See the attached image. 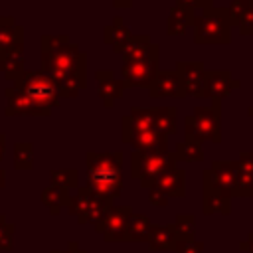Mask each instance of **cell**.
Masks as SVG:
<instances>
[{"mask_svg": "<svg viewBox=\"0 0 253 253\" xmlns=\"http://www.w3.org/2000/svg\"><path fill=\"white\" fill-rule=\"evenodd\" d=\"M42 71L51 79L77 75L87 79V53L69 42L67 34L42 36Z\"/></svg>", "mask_w": 253, "mask_h": 253, "instance_id": "1", "label": "cell"}, {"mask_svg": "<svg viewBox=\"0 0 253 253\" xmlns=\"http://www.w3.org/2000/svg\"><path fill=\"white\" fill-rule=\"evenodd\" d=\"M87 188L101 198L113 200L123 190V152H87Z\"/></svg>", "mask_w": 253, "mask_h": 253, "instance_id": "2", "label": "cell"}, {"mask_svg": "<svg viewBox=\"0 0 253 253\" xmlns=\"http://www.w3.org/2000/svg\"><path fill=\"white\" fill-rule=\"evenodd\" d=\"M186 140L192 142H221V101H211L210 107H196L184 117Z\"/></svg>", "mask_w": 253, "mask_h": 253, "instance_id": "3", "label": "cell"}, {"mask_svg": "<svg viewBox=\"0 0 253 253\" xmlns=\"http://www.w3.org/2000/svg\"><path fill=\"white\" fill-rule=\"evenodd\" d=\"M178 168V158L174 150L168 152H138L130 154V176L140 182L142 188L150 190L160 176Z\"/></svg>", "mask_w": 253, "mask_h": 253, "instance_id": "4", "label": "cell"}, {"mask_svg": "<svg viewBox=\"0 0 253 253\" xmlns=\"http://www.w3.org/2000/svg\"><path fill=\"white\" fill-rule=\"evenodd\" d=\"M231 28L227 8H206L194 20V42L227 45L231 42Z\"/></svg>", "mask_w": 253, "mask_h": 253, "instance_id": "5", "label": "cell"}, {"mask_svg": "<svg viewBox=\"0 0 253 253\" xmlns=\"http://www.w3.org/2000/svg\"><path fill=\"white\" fill-rule=\"evenodd\" d=\"M14 87L22 93H26L32 101H36L40 107H43L47 113H51L59 105V93L55 89V83L49 75H45L42 69L40 71H28L24 69L16 79Z\"/></svg>", "mask_w": 253, "mask_h": 253, "instance_id": "6", "label": "cell"}, {"mask_svg": "<svg viewBox=\"0 0 253 253\" xmlns=\"http://www.w3.org/2000/svg\"><path fill=\"white\" fill-rule=\"evenodd\" d=\"M158 63H160V45H156V43L150 45V49L144 57L134 59V61H125L123 63L125 87L126 89H132V87H146L148 89L152 79L160 71Z\"/></svg>", "mask_w": 253, "mask_h": 253, "instance_id": "7", "label": "cell"}, {"mask_svg": "<svg viewBox=\"0 0 253 253\" xmlns=\"http://www.w3.org/2000/svg\"><path fill=\"white\" fill-rule=\"evenodd\" d=\"M109 208H113V200L97 196L87 186L77 188V194L71 196L69 206H67L69 213L75 215L79 223H97Z\"/></svg>", "mask_w": 253, "mask_h": 253, "instance_id": "8", "label": "cell"}, {"mask_svg": "<svg viewBox=\"0 0 253 253\" xmlns=\"http://www.w3.org/2000/svg\"><path fill=\"white\" fill-rule=\"evenodd\" d=\"M132 215L130 206H113L95 223V229L103 233L105 241H126V227Z\"/></svg>", "mask_w": 253, "mask_h": 253, "instance_id": "9", "label": "cell"}, {"mask_svg": "<svg viewBox=\"0 0 253 253\" xmlns=\"http://www.w3.org/2000/svg\"><path fill=\"white\" fill-rule=\"evenodd\" d=\"M235 182H237V172L233 160H215L208 170H204V188L233 196Z\"/></svg>", "mask_w": 253, "mask_h": 253, "instance_id": "10", "label": "cell"}, {"mask_svg": "<svg viewBox=\"0 0 253 253\" xmlns=\"http://www.w3.org/2000/svg\"><path fill=\"white\" fill-rule=\"evenodd\" d=\"M184 97H204V75H206V67L202 61H178L174 67Z\"/></svg>", "mask_w": 253, "mask_h": 253, "instance_id": "11", "label": "cell"}, {"mask_svg": "<svg viewBox=\"0 0 253 253\" xmlns=\"http://www.w3.org/2000/svg\"><path fill=\"white\" fill-rule=\"evenodd\" d=\"M241 83L233 79L229 69H206L204 75V97L211 101H221L231 95L233 89H239Z\"/></svg>", "mask_w": 253, "mask_h": 253, "instance_id": "12", "label": "cell"}, {"mask_svg": "<svg viewBox=\"0 0 253 253\" xmlns=\"http://www.w3.org/2000/svg\"><path fill=\"white\" fill-rule=\"evenodd\" d=\"M123 142L130 144L138 152H168V136L160 134L158 130H144V132H132V130H121Z\"/></svg>", "mask_w": 253, "mask_h": 253, "instance_id": "13", "label": "cell"}, {"mask_svg": "<svg viewBox=\"0 0 253 253\" xmlns=\"http://www.w3.org/2000/svg\"><path fill=\"white\" fill-rule=\"evenodd\" d=\"M4 95H6V101H8V105H6V115L8 117H16V115H30V117H47V115H51V113H47L43 107H40L36 101H32L26 93H22V91H18L14 85L12 87H8L6 91H4Z\"/></svg>", "mask_w": 253, "mask_h": 253, "instance_id": "14", "label": "cell"}, {"mask_svg": "<svg viewBox=\"0 0 253 253\" xmlns=\"http://www.w3.org/2000/svg\"><path fill=\"white\" fill-rule=\"evenodd\" d=\"M95 79H97V95L101 97L103 105L107 109H111L115 105V101L121 99L126 89L123 79H117L111 69H97Z\"/></svg>", "mask_w": 253, "mask_h": 253, "instance_id": "15", "label": "cell"}, {"mask_svg": "<svg viewBox=\"0 0 253 253\" xmlns=\"http://www.w3.org/2000/svg\"><path fill=\"white\" fill-rule=\"evenodd\" d=\"M148 95L152 99H158V97L184 99V91H182V85H180L176 71L174 69H160L148 87Z\"/></svg>", "mask_w": 253, "mask_h": 253, "instance_id": "16", "label": "cell"}, {"mask_svg": "<svg viewBox=\"0 0 253 253\" xmlns=\"http://www.w3.org/2000/svg\"><path fill=\"white\" fill-rule=\"evenodd\" d=\"M103 40L107 45L113 47L115 53H123L128 45V42L132 40V32L123 24V18L121 16H115L113 22L109 26H105L103 30Z\"/></svg>", "mask_w": 253, "mask_h": 253, "instance_id": "17", "label": "cell"}, {"mask_svg": "<svg viewBox=\"0 0 253 253\" xmlns=\"http://www.w3.org/2000/svg\"><path fill=\"white\" fill-rule=\"evenodd\" d=\"M121 130H132V132L156 130L154 128V107L150 109L132 107L130 113L121 119Z\"/></svg>", "mask_w": 253, "mask_h": 253, "instance_id": "18", "label": "cell"}, {"mask_svg": "<svg viewBox=\"0 0 253 253\" xmlns=\"http://www.w3.org/2000/svg\"><path fill=\"white\" fill-rule=\"evenodd\" d=\"M146 241L152 251H174L180 237L174 225H152Z\"/></svg>", "mask_w": 253, "mask_h": 253, "instance_id": "19", "label": "cell"}, {"mask_svg": "<svg viewBox=\"0 0 253 253\" xmlns=\"http://www.w3.org/2000/svg\"><path fill=\"white\" fill-rule=\"evenodd\" d=\"M194 20H196L194 10L174 4L170 10V16L166 20V34L168 36H184L190 30V26H194Z\"/></svg>", "mask_w": 253, "mask_h": 253, "instance_id": "20", "label": "cell"}, {"mask_svg": "<svg viewBox=\"0 0 253 253\" xmlns=\"http://www.w3.org/2000/svg\"><path fill=\"white\" fill-rule=\"evenodd\" d=\"M24 43V28L12 16H0V53Z\"/></svg>", "mask_w": 253, "mask_h": 253, "instance_id": "21", "label": "cell"}, {"mask_svg": "<svg viewBox=\"0 0 253 253\" xmlns=\"http://www.w3.org/2000/svg\"><path fill=\"white\" fill-rule=\"evenodd\" d=\"M154 188L162 190L168 198H182L186 194V172L182 168H174L160 176Z\"/></svg>", "mask_w": 253, "mask_h": 253, "instance_id": "22", "label": "cell"}, {"mask_svg": "<svg viewBox=\"0 0 253 253\" xmlns=\"http://www.w3.org/2000/svg\"><path fill=\"white\" fill-rule=\"evenodd\" d=\"M24 71V43L8 49L6 53H0V73H4L6 79H16Z\"/></svg>", "mask_w": 253, "mask_h": 253, "instance_id": "23", "label": "cell"}, {"mask_svg": "<svg viewBox=\"0 0 253 253\" xmlns=\"http://www.w3.org/2000/svg\"><path fill=\"white\" fill-rule=\"evenodd\" d=\"M178 109L176 107H154V128L168 136L178 130Z\"/></svg>", "mask_w": 253, "mask_h": 253, "instance_id": "24", "label": "cell"}, {"mask_svg": "<svg viewBox=\"0 0 253 253\" xmlns=\"http://www.w3.org/2000/svg\"><path fill=\"white\" fill-rule=\"evenodd\" d=\"M231 211V196L221 194L217 190L204 188V213H223Z\"/></svg>", "mask_w": 253, "mask_h": 253, "instance_id": "25", "label": "cell"}, {"mask_svg": "<svg viewBox=\"0 0 253 253\" xmlns=\"http://www.w3.org/2000/svg\"><path fill=\"white\" fill-rule=\"evenodd\" d=\"M69 190H63V188H57V186H49L42 192V202L49 208V211L55 215L61 211L63 206H69Z\"/></svg>", "mask_w": 253, "mask_h": 253, "instance_id": "26", "label": "cell"}, {"mask_svg": "<svg viewBox=\"0 0 253 253\" xmlns=\"http://www.w3.org/2000/svg\"><path fill=\"white\" fill-rule=\"evenodd\" d=\"M150 227H152V223H150L148 215L132 213L128 219V227H126V241H146Z\"/></svg>", "mask_w": 253, "mask_h": 253, "instance_id": "27", "label": "cell"}, {"mask_svg": "<svg viewBox=\"0 0 253 253\" xmlns=\"http://www.w3.org/2000/svg\"><path fill=\"white\" fill-rule=\"evenodd\" d=\"M152 42H150V36L148 34H132V40L128 42L126 49L123 51V57L125 61H134V59H140L148 53Z\"/></svg>", "mask_w": 253, "mask_h": 253, "instance_id": "28", "label": "cell"}, {"mask_svg": "<svg viewBox=\"0 0 253 253\" xmlns=\"http://www.w3.org/2000/svg\"><path fill=\"white\" fill-rule=\"evenodd\" d=\"M174 154H176L178 160H184V162H200V160H204L202 144L192 142V140L178 142L176 148H174Z\"/></svg>", "mask_w": 253, "mask_h": 253, "instance_id": "29", "label": "cell"}, {"mask_svg": "<svg viewBox=\"0 0 253 253\" xmlns=\"http://www.w3.org/2000/svg\"><path fill=\"white\" fill-rule=\"evenodd\" d=\"M34 166V146L30 142L14 144V168L16 170H32Z\"/></svg>", "mask_w": 253, "mask_h": 253, "instance_id": "30", "label": "cell"}, {"mask_svg": "<svg viewBox=\"0 0 253 253\" xmlns=\"http://www.w3.org/2000/svg\"><path fill=\"white\" fill-rule=\"evenodd\" d=\"M51 186L63 188V190H73L77 188V170L75 168H59V170H51Z\"/></svg>", "mask_w": 253, "mask_h": 253, "instance_id": "31", "label": "cell"}, {"mask_svg": "<svg viewBox=\"0 0 253 253\" xmlns=\"http://www.w3.org/2000/svg\"><path fill=\"white\" fill-rule=\"evenodd\" d=\"M174 227L182 241H192L196 233V219L194 215H178L174 221Z\"/></svg>", "mask_w": 253, "mask_h": 253, "instance_id": "32", "label": "cell"}, {"mask_svg": "<svg viewBox=\"0 0 253 253\" xmlns=\"http://www.w3.org/2000/svg\"><path fill=\"white\" fill-rule=\"evenodd\" d=\"M249 10H253V0H231V4L227 6V16H229L231 26H237L239 20Z\"/></svg>", "mask_w": 253, "mask_h": 253, "instance_id": "33", "label": "cell"}, {"mask_svg": "<svg viewBox=\"0 0 253 253\" xmlns=\"http://www.w3.org/2000/svg\"><path fill=\"white\" fill-rule=\"evenodd\" d=\"M233 162H235L237 178H249V176H253V150L239 152L237 160H233Z\"/></svg>", "mask_w": 253, "mask_h": 253, "instance_id": "34", "label": "cell"}, {"mask_svg": "<svg viewBox=\"0 0 253 253\" xmlns=\"http://www.w3.org/2000/svg\"><path fill=\"white\" fill-rule=\"evenodd\" d=\"M12 233H14V225L8 223L4 215H0V251L12 249Z\"/></svg>", "mask_w": 253, "mask_h": 253, "instance_id": "35", "label": "cell"}, {"mask_svg": "<svg viewBox=\"0 0 253 253\" xmlns=\"http://www.w3.org/2000/svg\"><path fill=\"white\" fill-rule=\"evenodd\" d=\"M233 196H245V198H253V176H249V178H237Z\"/></svg>", "mask_w": 253, "mask_h": 253, "instance_id": "36", "label": "cell"}, {"mask_svg": "<svg viewBox=\"0 0 253 253\" xmlns=\"http://www.w3.org/2000/svg\"><path fill=\"white\" fill-rule=\"evenodd\" d=\"M176 253H204V245L200 243V241H178V245H176V249H174Z\"/></svg>", "mask_w": 253, "mask_h": 253, "instance_id": "37", "label": "cell"}, {"mask_svg": "<svg viewBox=\"0 0 253 253\" xmlns=\"http://www.w3.org/2000/svg\"><path fill=\"white\" fill-rule=\"evenodd\" d=\"M241 36H253V10H249L237 24Z\"/></svg>", "mask_w": 253, "mask_h": 253, "instance_id": "38", "label": "cell"}, {"mask_svg": "<svg viewBox=\"0 0 253 253\" xmlns=\"http://www.w3.org/2000/svg\"><path fill=\"white\" fill-rule=\"evenodd\" d=\"M176 4L184 6V8H190V10H206V8H211L213 2L211 0H176Z\"/></svg>", "mask_w": 253, "mask_h": 253, "instance_id": "39", "label": "cell"}, {"mask_svg": "<svg viewBox=\"0 0 253 253\" xmlns=\"http://www.w3.org/2000/svg\"><path fill=\"white\" fill-rule=\"evenodd\" d=\"M148 200H150L152 206H158V208H164L168 204V196L158 188H150L148 190Z\"/></svg>", "mask_w": 253, "mask_h": 253, "instance_id": "40", "label": "cell"}, {"mask_svg": "<svg viewBox=\"0 0 253 253\" xmlns=\"http://www.w3.org/2000/svg\"><path fill=\"white\" fill-rule=\"evenodd\" d=\"M241 249H243V251H247V253H253V233H249L247 241H243V243H241Z\"/></svg>", "mask_w": 253, "mask_h": 253, "instance_id": "41", "label": "cell"}, {"mask_svg": "<svg viewBox=\"0 0 253 253\" xmlns=\"http://www.w3.org/2000/svg\"><path fill=\"white\" fill-rule=\"evenodd\" d=\"M132 2H134V0H111V4H113L115 8H130Z\"/></svg>", "mask_w": 253, "mask_h": 253, "instance_id": "42", "label": "cell"}, {"mask_svg": "<svg viewBox=\"0 0 253 253\" xmlns=\"http://www.w3.org/2000/svg\"><path fill=\"white\" fill-rule=\"evenodd\" d=\"M51 253H85V251H81V249L77 247V243H75V241H71L67 251H51Z\"/></svg>", "mask_w": 253, "mask_h": 253, "instance_id": "43", "label": "cell"}, {"mask_svg": "<svg viewBox=\"0 0 253 253\" xmlns=\"http://www.w3.org/2000/svg\"><path fill=\"white\" fill-rule=\"evenodd\" d=\"M4 150H6V134L0 132V160H2V156H4Z\"/></svg>", "mask_w": 253, "mask_h": 253, "instance_id": "44", "label": "cell"}, {"mask_svg": "<svg viewBox=\"0 0 253 253\" xmlns=\"http://www.w3.org/2000/svg\"><path fill=\"white\" fill-rule=\"evenodd\" d=\"M4 186H6V172L0 168V190H2Z\"/></svg>", "mask_w": 253, "mask_h": 253, "instance_id": "45", "label": "cell"}, {"mask_svg": "<svg viewBox=\"0 0 253 253\" xmlns=\"http://www.w3.org/2000/svg\"><path fill=\"white\" fill-rule=\"evenodd\" d=\"M247 113H249V117H253V105H251V107L247 109Z\"/></svg>", "mask_w": 253, "mask_h": 253, "instance_id": "46", "label": "cell"}, {"mask_svg": "<svg viewBox=\"0 0 253 253\" xmlns=\"http://www.w3.org/2000/svg\"><path fill=\"white\" fill-rule=\"evenodd\" d=\"M211 2H213V0H211Z\"/></svg>", "mask_w": 253, "mask_h": 253, "instance_id": "47", "label": "cell"}]
</instances>
